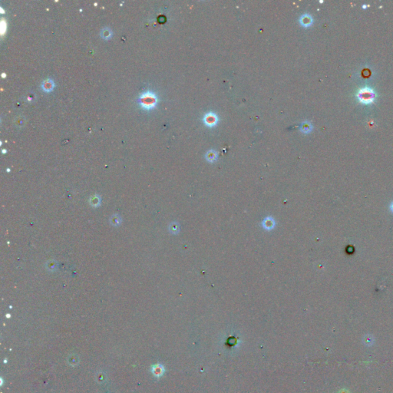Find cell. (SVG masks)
I'll return each instance as SVG.
<instances>
[{
  "label": "cell",
  "mask_w": 393,
  "mask_h": 393,
  "mask_svg": "<svg viewBox=\"0 0 393 393\" xmlns=\"http://www.w3.org/2000/svg\"><path fill=\"white\" fill-rule=\"evenodd\" d=\"M357 98L362 104H368L374 101L376 98V93L374 91L368 87L361 88L357 93Z\"/></svg>",
  "instance_id": "1"
},
{
  "label": "cell",
  "mask_w": 393,
  "mask_h": 393,
  "mask_svg": "<svg viewBox=\"0 0 393 393\" xmlns=\"http://www.w3.org/2000/svg\"><path fill=\"white\" fill-rule=\"evenodd\" d=\"M139 102L143 108L151 109L155 106L157 103V97L152 92H143L139 98Z\"/></svg>",
  "instance_id": "2"
},
{
  "label": "cell",
  "mask_w": 393,
  "mask_h": 393,
  "mask_svg": "<svg viewBox=\"0 0 393 393\" xmlns=\"http://www.w3.org/2000/svg\"><path fill=\"white\" fill-rule=\"evenodd\" d=\"M204 122L208 127H214L218 122V118L214 112H208L204 117Z\"/></svg>",
  "instance_id": "3"
},
{
  "label": "cell",
  "mask_w": 393,
  "mask_h": 393,
  "mask_svg": "<svg viewBox=\"0 0 393 393\" xmlns=\"http://www.w3.org/2000/svg\"><path fill=\"white\" fill-rule=\"evenodd\" d=\"M313 22V19L312 18V16H310V14H304L303 16H301L300 19H299V23L301 24V26H303V27H310V26H312Z\"/></svg>",
  "instance_id": "4"
},
{
  "label": "cell",
  "mask_w": 393,
  "mask_h": 393,
  "mask_svg": "<svg viewBox=\"0 0 393 393\" xmlns=\"http://www.w3.org/2000/svg\"><path fill=\"white\" fill-rule=\"evenodd\" d=\"M164 372V369L162 366L160 364H157V365H154L152 367V373L154 374V376H156V377L159 378L160 376H163Z\"/></svg>",
  "instance_id": "5"
},
{
  "label": "cell",
  "mask_w": 393,
  "mask_h": 393,
  "mask_svg": "<svg viewBox=\"0 0 393 393\" xmlns=\"http://www.w3.org/2000/svg\"><path fill=\"white\" fill-rule=\"evenodd\" d=\"M301 130L304 133H309L312 130V125L311 124L309 123V122H304L302 124V128H301Z\"/></svg>",
  "instance_id": "6"
},
{
  "label": "cell",
  "mask_w": 393,
  "mask_h": 393,
  "mask_svg": "<svg viewBox=\"0 0 393 393\" xmlns=\"http://www.w3.org/2000/svg\"><path fill=\"white\" fill-rule=\"evenodd\" d=\"M207 158H208L209 160H211V158L214 160V159L216 158V157H217V153L214 152V151H210V152L207 153Z\"/></svg>",
  "instance_id": "7"
},
{
  "label": "cell",
  "mask_w": 393,
  "mask_h": 393,
  "mask_svg": "<svg viewBox=\"0 0 393 393\" xmlns=\"http://www.w3.org/2000/svg\"><path fill=\"white\" fill-rule=\"evenodd\" d=\"M390 208H391V211L393 212V202H392V203L391 206H390Z\"/></svg>",
  "instance_id": "8"
},
{
  "label": "cell",
  "mask_w": 393,
  "mask_h": 393,
  "mask_svg": "<svg viewBox=\"0 0 393 393\" xmlns=\"http://www.w3.org/2000/svg\"><path fill=\"white\" fill-rule=\"evenodd\" d=\"M366 6H367V5H362V8H363V9H365V8H366Z\"/></svg>",
  "instance_id": "9"
}]
</instances>
